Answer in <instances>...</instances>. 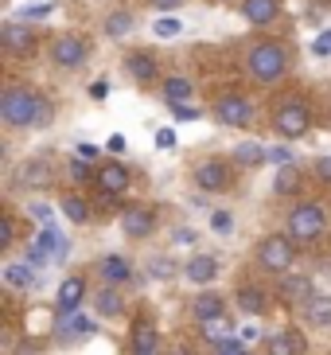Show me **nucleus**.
Returning <instances> with one entry per match:
<instances>
[{
	"label": "nucleus",
	"instance_id": "f257e3e1",
	"mask_svg": "<svg viewBox=\"0 0 331 355\" xmlns=\"http://www.w3.org/2000/svg\"><path fill=\"white\" fill-rule=\"evenodd\" d=\"M0 117H4V125L31 129V125H43V121L51 117V110H47V102H43L35 90L16 86V90H4V94H0Z\"/></svg>",
	"mask_w": 331,
	"mask_h": 355
},
{
	"label": "nucleus",
	"instance_id": "f03ea898",
	"mask_svg": "<svg viewBox=\"0 0 331 355\" xmlns=\"http://www.w3.org/2000/svg\"><path fill=\"white\" fill-rule=\"evenodd\" d=\"M285 71H289V55H285V47H277V43H261V47L249 51V74H253L258 83H277Z\"/></svg>",
	"mask_w": 331,
	"mask_h": 355
},
{
	"label": "nucleus",
	"instance_id": "7ed1b4c3",
	"mask_svg": "<svg viewBox=\"0 0 331 355\" xmlns=\"http://www.w3.org/2000/svg\"><path fill=\"white\" fill-rule=\"evenodd\" d=\"M66 250H71V242L62 239V230L55 223H43L39 239L28 246V266H47L51 258H66Z\"/></svg>",
	"mask_w": 331,
	"mask_h": 355
},
{
	"label": "nucleus",
	"instance_id": "20e7f679",
	"mask_svg": "<svg viewBox=\"0 0 331 355\" xmlns=\"http://www.w3.org/2000/svg\"><path fill=\"white\" fill-rule=\"evenodd\" d=\"M323 223H328V215H323L320 203H301V207L289 215V239L296 242H312L323 234Z\"/></svg>",
	"mask_w": 331,
	"mask_h": 355
},
{
	"label": "nucleus",
	"instance_id": "39448f33",
	"mask_svg": "<svg viewBox=\"0 0 331 355\" xmlns=\"http://www.w3.org/2000/svg\"><path fill=\"white\" fill-rule=\"evenodd\" d=\"M292 258H296V250H292V239H285V234H269V239H261L258 261H261L269 273H285V270L292 266Z\"/></svg>",
	"mask_w": 331,
	"mask_h": 355
},
{
	"label": "nucleus",
	"instance_id": "423d86ee",
	"mask_svg": "<svg viewBox=\"0 0 331 355\" xmlns=\"http://www.w3.org/2000/svg\"><path fill=\"white\" fill-rule=\"evenodd\" d=\"M312 125V117L308 110H304L301 102H289V105H280L277 110V133L280 137H289V141H296V137H304Z\"/></svg>",
	"mask_w": 331,
	"mask_h": 355
},
{
	"label": "nucleus",
	"instance_id": "0eeeda50",
	"mask_svg": "<svg viewBox=\"0 0 331 355\" xmlns=\"http://www.w3.org/2000/svg\"><path fill=\"white\" fill-rule=\"evenodd\" d=\"M218 121L222 125H234V129H242V125H249V117H253V105H249V98H242V94H226L222 102H218Z\"/></svg>",
	"mask_w": 331,
	"mask_h": 355
},
{
	"label": "nucleus",
	"instance_id": "6e6552de",
	"mask_svg": "<svg viewBox=\"0 0 331 355\" xmlns=\"http://www.w3.org/2000/svg\"><path fill=\"white\" fill-rule=\"evenodd\" d=\"M86 51H90V47H86L82 35H59L51 55H55V63H59V67H66V71H71V67H82Z\"/></svg>",
	"mask_w": 331,
	"mask_h": 355
},
{
	"label": "nucleus",
	"instance_id": "1a4fd4ad",
	"mask_svg": "<svg viewBox=\"0 0 331 355\" xmlns=\"http://www.w3.org/2000/svg\"><path fill=\"white\" fill-rule=\"evenodd\" d=\"M133 355H160V332L148 316L133 320Z\"/></svg>",
	"mask_w": 331,
	"mask_h": 355
},
{
	"label": "nucleus",
	"instance_id": "9d476101",
	"mask_svg": "<svg viewBox=\"0 0 331 355\" xmlns=\"http://www.w3.org/2000/svg\"><path fill=\"white\" fill-rule=\"evenodd\" d=\"M121 227H125L129 239H145V234H152V227H156V211L152 207H125Z\"/></svg>",
	"mask_w": 331,
	"mask_h": 355
},
{
	"label": "nucleus",
	"instance_id": "9b49d317",
	"mask_svg": "<svg viewBox=\"0 0 331 355\" xmlns=\"http://www.w3.org/2000/svg\"><path fill=\"white\" fill-rule=\"evenodd\" d=\"M93 332V320L90 316H82L78 309L74 313H59V320H55V336L59 340H82V336Z\"/></svg>",
	"mask_w": 331,
	"mask_h": 355
},
{
	"label": "nucleus",
	"instance_id": "f8f14e48",
	"mask_svg": "<svg viewBox=\"0 0 331 355\" xmlns=\"http://www.w3.org/2000/svg\"><path fill=\"white\" fill-rule=\"evenodd\" d=\"M98 188H102V196H117V191L129 188V172H125V164L105 160V164L98 168Z\"/></svg>",
	"mask_w": 331,
	"mask_h": 355
},
{
	"label": "nucleus",
	"instance_id": "ddd939ff",
	"mask_svg": "<svg viewBox=\"0 0 331 355\" xmlns=\"http://www.w3.org/2000/svg\"><path fill=\"white\" fill-rule=\"evenodd\" d=\"M277 293H280V301H285V304H304V301H312V297H316V293H312V277H301V273L280 277Z\"/></svg>",
	"mask_w": 331,
	"mask_h": 355
},
{
	"label": "nucleus",
	"instance_id": "4468645a",
	"mask_svg": "<svg viewBox=\"0 0 331 355\" xmlns=\"http://www.w3.org/2000/svg\"><path fill=\"white\" fill-rule=\"evenodd\" d=\"M0 40H4V47L16 51V55H31V51H35V35H31L24 24H4V28H0Z\"/></svg>",
	"mask_w": 331,
	"mask_h": 355
},
{
	"label": "nucleus",
	"instance_id": "2eb2a0df",
	"mask_svg": "<svg viewBox=\"0 0 331 355\" xmlns=\"http://www.w3.org/2000/svg\"><path fill=\"white\" fill-rule=\"evenodd\" d=\"M125 71L133 74L136 83H156L160 67H156V59L148 51H133V55H125Z\"/></svg>",
	"mask_w": 331,
	"mask_h": 355
},
{
	"label": "nucleus",
	"instance_id": "dca6fc26",
	"mask_svg": "<svg viewBox=\"0 0 331 355\" xmlns=\"http://www.w3.org/2000/svg\"><path fill=\"white\" fill-rule=\"evenodd\" d=\"M269 355H304V336L296 328H285V332H273L269 340Z\"/></svg>",
	"mask_w": 331,
	"mask_h": 355
},
{
	"label": "nucleus",
	"instance_id": "f3484780",
	"mask_svg": "<svg viewBox=\"0 0 331 355\" xmlns=\"http://www.w3.org/2000/svg\"><path fill=\"white\" fill-rule=\"evenodd\" d=\"M82 297H86V282H82V277H66V282L59 285L55 304H59V313H74V309L82 304Z\"/></svg>",
	"mask_w": 331,
	"mask_h": 355
},
{
	"label": "nucleus",
	"instance_id": "a211bd4d",
	"mask_svg": "<svg viewBox=\"0 0 331 355\" xmlns=\"http://www.w3.org/2000/svg\"><path fill=\"white\" fill-rule=\"evenodd\" d=\"M226 180H230L226 168L218 164V160H207V164L195 168V184H199L203 191H222V188H226Z\"/></svg>",
	"mask_w": 331,
	"mask_h": 355
},
{
	"label": "nucleus",
	"instance_id": "6ab92c4d",
	"mask_svg": "<svg viewBox=\"0 0 331 355\" xmlns=\"http://www.w3.org/2000/svg\"><path fill=\"white\" fill-rule=\"evenodd\" d=\"M222 309H226V301H222L218 293H199L195 301H191V316H195L199 324H203V320H218Z\"/></svg>",
	"mask_w": 331,
	"mask_h": 355
},
{
	"label": "nucleus",
	"instance_id": "aec40b11",
	"mask_svg": "<svg viewBox=\"0 0 331 355\" xmlns=\"http://www.w3.org/2000/svg\"><path fill=\"white\" fill-rule=\"evenodd\" d=\"M187 282H195V285H207L215 282V273H218V258H211V254H195V258L187 261Z\"/></svg>",
	"mask_w": 331,
	"mask_h": 355
},
{
	"label": "nucleus",
	"instance_id": "412c9836",
	"mask_svg": "<svg viewBox=\"0 0 331 355\" xmlns=\"http://www.w3.org/2000/svg\"><path fill=\"white\" fill-rule=\"evenodd\" d=\"M102 277L109 285H125L129 277H133V266H129V258H121V254H109V258H102Z\"/></svg>",
	"mask_w": 331,
	"mask_h": 355
},
{
	"label": "nucleus",
	"instance_id": "4be33fe9",
	"mask_svg": "<svg viewBox=\"0 0 331 355\" xmlns=\"http://www.w3.org/2000/svg\"><path fill=\"white\" fill-rule=\"evenodd\" d=\"M304 320L316 324V328H331V297L316 293L312 301H304Z\"/></svg>",
	"mask_w": 331,
	"mask_h": 355
},
{
	"label": "nucleus",
	"instance_id": "5701e85b",
	"mask_svg": "<svg viewBox=\"0 0 331 355\" xmlns=\"http://www.w3.org/2000/svg\"><path fill=\"white\" fill-rule=\"evenodd\" d=\"M277 12H280L277 0H246L242 4V16L249 24H269V20H277Z\"/></svg>",
	"mask_w": 331,
	"mask_h": 355
},
{
	"label": "nucleus",
	"instance_id": "b1692460",
	"mask_svg": "<svg viewBox=\"0 0 331 355\" xmlns=\"http://www.w3.org/2000/svg\"><path fill=\"white\" fill-rule=\"evenodd\" d=\"M93 304H98V313H102V316H121L125 313V301H121V293H117L114 285H105Z\"/></svg>",
	"mask_w": 331,
	"mask_h": 355
},
{
	"label": "nucleus",
	"instance_id": "393cba45",
	"mask_svg": "<svg viewBox=\"0 0 331 355\" xmlns=\"http://www.w3.org/2000/svg\"><path fill=\"white\" fill-rule=\"evenodd\" d=\"M273 191H280V196H296L301 191V172L296 168H277V180H273Z\"/></svg>",
	"mask_w": 331,
	"mask_h": 355
},
{
	"label": "nucleus",
	"instance_id": "a878e982",
	"mask_svg": "<svg viewBox=\"0 0 331 355\" xmlns=\"http://www.w3.org/2000/svg\"><path fill=\"white\" fill-rule=\"evenodd\" d=\"M4 285H12V289H35V273H31V266H8L4 270Z\"/></svg>",
	"mask_w": 331,
	"mask_h": 355
},
{
	"label": "nucleus",
	"instance_id": "bb28decb",
	"mask_svg": "<svg viewBox=\"0 0 331 355\" xmlns=\"http://www.w3.org/2000/svg\"><path fill=\"white\" fill-rule=\"evenodd\" d=\"M238 304H242V313L258 316L261 309H265V297H261L258 285H242V289H238Z\"/></svg>",
	"mask_w": 331,
	"mask_h": 355
},
{
	"label": "nucleus",
	"instance_id": "cd10ccee",
	"mask_svg": "<svg viewBox=\"0 0 331 355\" xmlns=\"http://www.w3.org/2000/svg\"><path fill=\"white\" fill-rule=\"evenodd\" d=\"M230 332H234V328H230V320L226 316H218V320H203V340H207V344H222V340H230Z\"/></svg>",
	"mask_w": 331,
	"mask_h": 355
},
{
	"label": "nucleus",
	"instance_id": "c85d7f7f",
	"mask_svg": "<svg viewBox=\"0 0 331 355\" xmlns=\"http://www.w3.org/2000/svg\"><path fill=\"white\" fill-rule=\"evenodd\" d=\"M129 32H133V16H129V12H114V16L105 20V35H109V40H125Z\"/></svg>",
	"mask_w": 331,
	"mask_h": 355
},
{
	"label": "nucleus",
	"instance_id": "c756f323",
	"mask_svg": "<svg viewBox=\"0 0 331 355\" xmlns=\"http://www.w3.org/2000/svg\"><path fill=\"white\" fill-rule=\"evenodd\" d=\"M234 160H238L242 168H249V164H265V148L253 145V141H246V145L234 148Z\"/></svg>",
	"mask_w": 331,
	"mask_h": 355
},
{
	"label": "nucleus",
	"instance_id": "7c9ffc66",
	"mask_svg": "<svg viewBox=\"0 0 331 355\" xmlns=\"http://www.w3.org/2000/svg\"><path fill=\"white\" fill-rule=\"evenodd\" d=\"M20 180L24 184H47L51 180V168H47V160H31V164L20 168Z\"/></svg>",
	"mask_w": 331,
	"mask_h": 355
},
{
	"label": "nucleus",
	"instance_id": "2f4dec72",
	"mask_svg": "<svg viewBox=\"0 0 331 355\" xmlns=\"http://www.w3.org/2000/svg\"><path fill=\"white\" fill-rule=\"evenodd\" d=\"M164 98H168V105L191 98V83H187V78H168V83H164Z\"/></svg>",
	"mask_w": 331,
	"mask_h": 355
},
{
	"label": "nucleus",
	"instance_id": "473e14b6",
	"mask_svg": "<svg viewBox=\"0 0 331 355\" xmlns=\"http://www.w3.org/2000/svg\"><path fill=\"white\" fill-rule=\"evenodd\" d=\"M62 215H66L71 223H86V219H90V211H86V203L78 196H62Z\"/></svg>",
	"mask_w": 331,
	"mask_h": 355
},
{
	"label": "nucleus",
	"instance_id": "72a5a7b5",
	"mask_svg": "<svg viewBox=\"0 0 331 355\" xmlns=\"http://www.w3.org/2000/svg\"><path fill=\"white\" fill-rule=\"evenodd\" d=\"M148 270H152V277H160V282H168V277L176 273V261H172V258H152V266H148Z\"/></svg>",
	"mask_w": 331,
	"mask_h": 355
},
{
	"label": "nucleus",
	"instance_id": "f704fd0d",
	"mask_svg": "<svg viewBox=\"0 0 331 355\" xmlns=\"http://www.w3.org/2000/svg\"><path fill=\"white\" fill-rule=\"evenodd\" d=\"M211 230H215V234H230V230H234L230 211H215V215H211Z\"/></svg>",
	"mask_w": 331,
	"mask_h": 355
},
{
	"label": "nucleus",
	"instance_id": "c9c22d12",
	"mask_svg": "<svg viewBox=\"0 0 331 355\" xmlns=\"http://www.w3.org/2000/svg\"><path fill=\"white\" fill-rule=\"evenodd\" d=\"M265 160H269V164H277V168H289L292 164V153H289V148H265Z\"/></svg>",
	"mask_w": 331,
	"mask_h": 355
},
{
	"label": "nucleus",
	"instance_id": "e433bc0d",
	"mask_svg": "<svg viewBox=\"0 0 331 355\" xmlns=\"http://www.w3.org/2000/svg\"><path fill=\"white\" fill-rule=\"evenodd\" d=\"M156 35H160V40H176L179 20H172V16H168V20H156Z\"/></svg>",
	"mask_w": 331,
	"mask_h": 355
},
{
	"label": "nucleus",
	"instance_id": "4c0bfd02",
	"mask_svg": "<svg viewBox=\"0 0 331 355\" xmlns=\"http://www.w3.org/2000/svg\"><path fill=\"white\" fill-rule=\"evenodd\" d=\"M215 352H218V355H249V347L242 344V340H222Z\"/></svg>",
	"mask_w": 331,
	"mask_h": 355
},
{
	"label": "nucleus",
	"instance_id": "58836bf2",
	"mask_svg": "<svg viewBox=\"0 0 331 355\" xmlns=\"http://www.w3.org/2000/svg\"><path fill=\"white\" fill-rule=\"evenodd\" d=\"M172 114H176L179 121H195L199 110H195V105H187V102H176V105H172Z\"/></svg>",
	"mask_w": 331,
	"mask_h": 355
},
{
	"label": "nucleus",
	"instance_id": "ea45409f",
	"mask_svg": "<svg viewBox=\"0 0 331 355\" xmlns=\"http://www.w3.org/2000/svg\"><path fill=\"white\" fill-rule=\"evenodd\" d=\"M71 176L74 180H90V164H86V157L82 160H71Z\"/></svg>",
	"mask_w": 331,
	"mask_h": 355
},
{
	"label": "nucleus",
	"instance_id": "a19ab883",
	"mask_svg": "<svg viewBox=\"0 0 331 355\" xmlns=\"http://www.w3.org/2000/svg\"><path fill=\"white\" fill-rule=\"evenodd\" d=\"M12 246V219H0V250Z\"/></svg>",
	"mask_w": 331,
	"mask_h": 355
},
{
	"label": "nucleus",
	"instance_id": "79ce46f5",
	"mask_svg": "<svg viewBox=\"0 0 331 355\" xmlns=\"http://www.w3.org/2000/svg\"><path fill=\"white\" fill-rule=\"evenodd\" d=\"M156 145L172 148V145H176V133H172V129H156Z\"/></svg>",
	"mask_w": 331,
	"mask_h": 355
},
{
	"label": "nucleus",
	"instance_id": "37998d69",
	"mask_svg": "<svg viewBox=\"0 0 331 355\" xmlns=\"http://www.w3.org/2000/svg\"><path fill=\"white\" fill-rule=\"evenodd\" d=\"M238 340H242V344H253V340H258V328H253V324H246V328H242V332H238Z\"/></svg>",
	"mask_w": 331,
	"mask_h": 355
},
{
	"label": "nucleus",
	"instance_id": "c03bdc74",
	"mask_svg": "<svg viewBox=\"0 0 331 355\" xmlns=\"http://www.w3.org/2000/svg\"><path fill=\"white\" fill-rule=\"evenodd\" d=\"M47 12H51V4H28V8H24V16H47Z\"/></svg>",
	"mask_w": 331,
	"mask_h": 355
},
{
	"label": "nucleus",
	"instance_id": "a18cd8bd",
	"mask_svg": "<svg viewBox=\"0 0 331 355\" xmlns=\"http://www.w3.org/2000/svg\"><path fill=\"white\" fill-rule=\"evenodd\" d=\"M184 0H152V8H160V12H176Z\"/></svg>",
	"mask_w": 331,
	"mask_h": 355
},
{
	"label": "nucleus",
	"instance_id": "49530a36",
	"mask_svg": "<svg viewBox=\"0 0 331 355\" xmlns=\"http://www.w3.org/2000/svg\"><path fill=\"white\" fill-rule=\"evenodd\" d=\"M195 242V230H176V246H191Z\"/></svg>",
	"mask_w": 331,
	"mask_h": 355
},
{
	"label": "nucleus",
	"instance_id": "de8ad7c7",
	"mask_svg": "<svg viewBox=\"0 0 331 355\" xmlns=\"http://www.w3.org/2000/svg\"><path fill=\"white\" fill-rule=\"evenodd\" d=\"M316 176H320V180H331V157H323L320 164H316Z\"/></svg>",
	"mask_w": 331,
	"mask_h": 355
},
{
	"label": "nucleus",
	"instance_id": "09e8293b",
	"mask_svg": "<svg viewBox=\"0 0 331 355\" xmlns=\"http://www.w3.org/2000/svg\"><path fill=\"white\" fill-rule=\"evenodd\" d=\"M90 94H93V98H105V94H109V86H105V83H93Z\"/></svg>",
	"mask_w": 331,
	"mask_h": 355
},
{
	"label": "nucleus",
	"instance_id": "8fccbe9b",
	"mask_svg": "<svg viewBox=\"0 0 331 355\" xmlns=\"http://www.w3.org/2000/svg\"><path fill=\"white\" fill-rule=\"evenodd\" d=\"M109 153H125V137H109Z\"/></svg>",
	"mask_w": 331,
	"mask_h": 355
},
{
	"label": "nucleus",
	"instance_id": "3c124183",
	"mask_svg": "<svg viewBox=\"0 0 331 355\" xmlns=\"http://www.w3.org/2000/svg\"><path fill=\"white\" fill-rule=\"evenodd\" d=\"M331 51V35H323L320 43H316V55H328Z\"/></svg>",
	"mask_w": 331,
	"mask_h": 355
},
{
	"label": "nucleus",
	"instance_id": "603ef678",
	"mask_svg": "<svg viewBox=\"0 0 331 355\" xmlns=\"http://www.w3.org/2000/svg\"><path fill=\"white\" fill-rule=\"evenodd\" d=\"M168 355H191V352H187V347H172Z\"/></svg>",
	"mask_w": 331,
	"mask_h": 355
},
{
	"label": "nucleus",
	"instance_id": "864d4df0",
	"mask_svg": "<svg viewBox=\"0 0 331 355\" xmlns=\"http://www.w3.org/2000/svg\"><path fill=\"white\" fill-rule=\"evenodd\" d=\"M323 4H331V0H323Z\"/></svg>",
	"mask_w": 331,
	"mask_h": 355
}]
</instances>
